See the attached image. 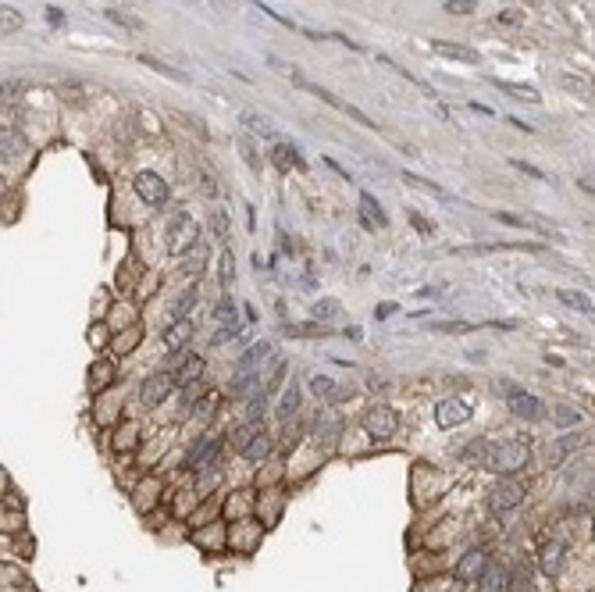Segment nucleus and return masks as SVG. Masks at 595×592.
<instances>
[{
	"mask_svg": "<svg viewBox=\"0 0 595 592\" xmlns=\"http://www.w3.org/2000/svg\"><path fill=\"white\" fill-rule=\"evenodd\" d=\"M360 207H364V222H367L371 229H374V225H378V229H385V225H389V218H385L382 203H378L371 193H360Z\"/></svg>",
	"mask_w": 595,
	"mask_h": 592,
	"instance_id": "4468645a",
	"label": "nucleus"
},
{
	"mask_svg": "<svg viewBox=\"0 0 595 592\" xmlns=\"http://www.w3.org/2000/svg\"><path fill=\"white\" fill-rule=\"evenodd\" d=\"M499 22H506V25H520V22H524V15H517V11H503V15H499Z\"/></svg>",
	"mask_w": 595,
	"mask_h": 592,
	"instance_id": "8fccbe9b",
	"label": "nucleus"
},
{
	"mask_svg": "<svg viewBox=\"0 0 595 592\" xmlns=\"http://www.w3.org/2000/svg\"><path fill=\"white\" fill-rule=\"evenodd\" d=\"M527 460H531V450H527V443H517V439L499 443V446L489 453V467H492L499 478H513L517 471L527 467Z\"/></svg>",
	"mask_w": 595,
	"mask_h": 592,
	"instance_id": "f257e3e1",
	"label": "nucleus"
},
{
	"mask_svg": "<svg viewBox=\"0 0 595 592\" xmlns=\"http://www.w3.org/2000/svg\"><path fill=\"white\" fill-rule=\"evenodd\" d=\"M389 314H396V303H382L374 310V317H389Z\"/></svg>",
	"mask_w": 595,
	"mask_h": 592,
	"instance_id": "603ef678",
	"label": "nucleus"
},
{
	"mask_svg": "<svg viewBox=\"0 0 595 592\" xmlns=\"http://www.w3.org/2000/svg\"><path fill=\"white\" fill-rule=\"evenodd\" d=\"M175 386H179V379L175 374H168V371H160V374H153V379H146L143 382V403L146 407H157V403H165L172 393H175Z\"/></svg>",
	"mask_w": 595,
	"mask_h": 592,
	"instance_id": "6e6552de",
	"label": "nucleus"
},
{
	"mask_svg": "<svg viewBox=\"0 0 595 592\" xmlns=\"http://www.w3.org/2000/svg\"><path fill=\"white\" fill-rule=\"evenodd\" d=\"M275 165H279V168H307V160L300 157V150H296V146L279 143V146H275Z\"/></svg>",
	"mask_w": 595,
	"mask_h": 592,
	"instance_id": "412c9836",
	"label": "nucleus"
},
{
	"mask_svg": "<svg viewBox=\"0 0 595 592\" xmlns=\"http://www.w3.org/2000/svg\"><path fill=\"white\" fill-rule=\"evenodd\" d=\"M364 428L374 439H392L396 428H399V414L389 403H371L367 414H364Z\"/></svg>",
	"mask_w": 595,
	"mask_h": 592,
	"instance_id": "f03ea898",
	"label": "nucleus"
},
{
	"mask_svg": "<svg viewBox=\"0 0 595 592\" xmlns=\"http://www.w3.org/2000/svg\"><path fill=\"white\" fill-rule=\"evenodd\" d=\"M478 11V0H446V15H474Z\"/></svg>",
	"mask_w": 595,
	"mask_h": 592,
	"instance_id": "f704fd0d",
	"label": "nucleus"
},
{
	"mask_svg": "<svg viewBox=\"0 0 595 592\" xmlns=\"http://www.w3.org/2000/svg\"><path fill=\"white\" fill-rule=\"evenodd\" d=\"M563 560H567V553H563L560 543H549V546L542 550V571H546L549 578H556V574L563 571Z\"/></svg>",
	"mask_w": 595,
	"mask_h": 592,
	"instance_id": "f3484780",
	"label": "nucleus"
},
{
	"mask_svg": "<svg viewBox=\"0 0 595 592\" xmlns=\"http://www.w3.org/2000/svg\"><path fill=\"white\" fill-rule=\"evenodd\" d=\"M471 417V407L463 403V400H439L435 403V424L439 428H456V424H463Z\"/></svg>",
	"mask_w": 595,
	"mask_h": 592,
	"instance_id": "1a4fd4ad",
	"label": "nucleus"
},
{
	"mask_svg": "<svg viewBox=\"0 0 595 592\" xmlns=\"http://www.w3.org/2000/svg\"><path fill=\"white\" fill-rule=\"evenodd\" d=\"M200 225L189 218V214H179V218L172 222V250L175 253H189V250H196L200 246Z\"/></svg>",
	"mask_w": 595,
	"mask_h": 592,
	"instance_id": "423d86ee",
	"label": "nucleus"
},
{
	"mask_svg": "<svg viewBox=\"0 0 595 592\" xmlns=\"http://www.w3.org/2000/svg\"><path fill=\"white\" fill-rule=\"evenodd\" d=\"M286 336H328L324 325H314V329H303V325H286Z\"/></svg>",
	"mask_w": 595,
	"mask_h": 592,
	"instance_id": "ea45409f",
	"label": "nucleus"
},
{
	"mask_svg": "<svg viewBox=\"0 0 595 592\" xmlns=\"http://www.w3.org/2000/svg\"><path fill=\"white\" fill-rule=\"evenodd\" d=\"M296 407H300V386L293 382V386L282 393V400H279V417H282V421H289V417L296 414Z\"/></svg>",
	"mask_w": 595,
	"mask_h": 592,
	"instance_id": "b1692460",
	"label": "nucleus"
},
{
	"mask_svg": "<svg viewBox=\"0 0 595 592\" xmlns=\"http://www.w3.org/2000/svg\"><path fill=\"white\" fill-rule=\"evenodd\" d=\"M556 296L567 303V307H574V310H581V314H591L595 310V303L584 296V293H577V289H556Z\"/></svg>",
	"mask_w": 595,
	"mask_h": 592,
	"instance_id": "5701e85b",
	"label": "nucleus"
},
{
	"mask_svg": "<svg viewBox=\"0 0 595 592\" xmlns=\"http://www.w3.org/2000/svg\"><path fill=\"white\" fill-rule=\"evenodd\" d=\"M193 303H196V293H193V289H189V293H182V300H179V303H175V310H172V314H175V321H182V317H186V310H189Z\"/></svg>",
	"mask_w": 595,
	"mask_h": 592,
	"instance_id": "a19ab883",
	"label": "nucleus"
},
{
	"mask_svg": "<svg viewBox=\"0 0 595 592\" xmlns=\"http://www.w3.org/2000/svg\"><path fill=\"white\" fill-rule=\"evenodd\" d=\"M293 79H296V82H300V86L307 89V93H314V96H321V100H324V103H328V107H335V111H343V115H350V118H353L357 125H364V129H378V125H374V122H371V118H367V115L360 111V107H353V103H346V100H339L335 93H328V89H321V86H314V82H307V79H300V75H293Z\"/></svg>",
	"mask_w": 595,
	"mask_h": 592,
	"instance_id": "39448f33",
	"label": "nucleus"
},
{
	"mask_svg": "<svg viewBox=\"0 0 595 592\" xmlns=\"http://www.w3.org/2000/svg\"><path fill=\"white\" fill-rule=\"evenodd\" d=\"M214 229H218L222 239H229V218H225V210H214Z\"/></svg>",
	"mask_w": 595,
	"mask_h": 592,
	"instance_id": "49530a36",
	"label": "nucleus"
},
{
	"mask_svg": "<svg viewBox=\"0 0 595 592\" xmlns=\"http://www.w3.org/2000/svg\"><path fill=\"white\" fill-rule=\"evenodd\" d=\"M232 282H236V253L225 246L222 250V289H232Z\"/></svg>",
	"mask_w": 595,
	"mask_h": 592,
	"instance_id": "cd10ccee",
	"label": "nucleus"
},
{
	"mask_svg": "<svg viewBox=\"0 0 595 592\" xmlns=\"http://www.w3.org/2000/svg\"><path fill=\"white\" fill-rule=\"evenodd\" d=\"M410 222H414V229H417L421 236H435V225H428V222L421 218V214H417V210H410Z\"/></svg>",
	"mask_w": 595,
	"mask_h": 592,
	"instance_id": "37998d69",
	"label": "nucleus"
},
{
	"mask_svg": "<svg viewBox=\"0 0 595 592\" xmlns=\"http://www.w3.org/2000/svg\"><path fill=\"white\" fill-rule=\"evenodd\" d=\"M46 18H50V25H61V22H65L61 8H46Z\"/></svg>",
	"mask_w": 595,
	"mask_h": 592,
	"instance_id": "3c124183",
	"label": "nucleus"
},
{
	"mask_svg": "<svg viewBox=\"0 0 595 592\" xmlns=\"http://www.w3.org/2000/svg\"><path fill=\"white\" fill-rule=\"evenodd\" d=\"M496 86H499V89H506V93H513L517 100H527V103H538V93H535L531 86H517V82H503V79H499Z\"/></svg>",
	"mask_w": 595,
	"mask_h": 592,
	"instance_id": "2f4dec72",
	"label": "nucleus"
},
{
	"mask_svg": "<svg viewBox=\"0 0 595 592\" xmlns=\"http://www.w3.org/2000/svg\"><path fill=\"white\" fill-rule=\"evenodd\" d=\"M193 332H196V329H193V321H186V317H182V321H175V325L165 332V343H168L172 350H175V346H186V343L193 339Z\"/></svg>",
	"mask_w": 595,
	"mask_h": 592,
	"instance_id": "aec40b11",
	"label": "nucleus"
},
{
	"mask_svg": "<svg viewBox=\"0 0 595 592\" xmlns=\"http://www.w3.org/2000/svg\"><path fill=\"white\" fill-rule=\"evenodd\" d=\"M132 186H136V193H139V200L143 203H150V207H165L168 203V182L160 179L157 172H139L136 179H132Z\"/></svg>",
	"mask_w": 595,
	"mask_h": 592,
	"instance_id": "20e7f679",
	"label": "nucleus"
},
{
	"mask_svg": "<svg viewBox=\"0 0 595 592\" xmlns=\"http://www.w3.org/2000/svg\"><path fill=\"white\" fill-rule=\"evenodd\" d=\"M310 389H314L317 396H324V400L335 396V382L328 379V374H314V379H310Z\"/></svg>",
	"mask_w": 595,
	"mask_h": 592,
	"instance_id": "473e14b6",
	"label": "nucleus"
},
{
	"mask_svg": "<svg viewBox=\"0 0 595 592\" xmlns=\"http://www.w3.org/2000/svg\"><path fill=\"white\" fill-rule=\"evenodd\" d=\"M496 222L503 225H513V229H535V232H549L546 222H535V218H524V214H510V210H496Z\"/></svg>",
	"mask_w": 595,
	"mask_h": 592,
	"instance_id": "a211bd4d",
	"label": "nucleus"
},
{
	"mask_svg": "<svg viewBox=\"0 0 595 592\" xmlns=\"http://www.w3.org/2000/svg\"><path fill=\"white\" fill-rule=\"evenodd\" d=\"M591 500H595V489H591Z\"/></svg>",
	"mask_w": 595,
	"mask_h": 592,
	"instance_id": "5fc2aeb1",
	"label": "nucleus"
},
{
	"mask_svg": "<svg viewBox=\"0 0 595 592\" xmlns=\"http://www.w3.org/2000/svg\"><path fill=\"white\" fill-rule=\"evenodd\" d=\"M214 317H218L222 325H239V307H236V300L225 296L218 307H214Z\"/></svg>",
	"mask_w": 595,
	"mask_h": 592,
	"instance_id": "393cba45",
	"label": "nucleus"
},
{
	"mask_svg": "<svg viewBox=\"0 0 595 592\" xmlns=\"http://www.w3.org/2000/svg\"><path fill=\"white\" fill-rule=\"evenodd\" d=\"M524 503V486L517 478H503L499 486L489 493V507L496 510V514H503V510H513V507H520Z\"/></svg>",
	"mask_w": 595,
	"mask_h": 592,
	"instance_id": "0eeeda50",
	"label": "nucleus"
},
{
	"mask_svg": "<svg viewBox=\"0 0 595 592\" xmlns=\"http://www.w3.org/2000/svg\"><path fill=\"white\" fill-rule=\"evenodd\" d=\"M139 65H146V68H153V72H160V75H168V79H179V82H186V72H179V68H172V65H165V61L150 58V53H139Z\"/></svg>",
	"mask_w": 595,
	"mask_h": 592,
	"instance_id": "a878e982",
	"label": "nucleus"
},
{
	"mask_svg": "<svg viewBox=\"0 0 595 592\" xmlns=\"http://www.w3.org/2000/svg\"><path fill=\"white\" fill-rule=\"evenodd\" d=\"M0 11H4V32H18V29L25 25V18H22V15H18L15 8H8V4H4Z\"/></svg>",
	"mask_w": 595,
	"mask_h": 592,
	"instance_id": "e433bc0d",
	"label": "nucleus"
},
{
	"mask_svg": "<svg viewBox=\"0 0 595 592\" xmlns=\"http://www.w3.org/2000/svg\"><path fill=\"white\" fill-rule=\"evenodd\" d=\"M200 264H203V246H196V250L189 253V260H186V272H200Z\"/></svg>",
	"mask_w": 595,
	"mask_h": 592,
	"instance_id": "de8ad7c7",
	"label": "nucleus"
},
{
	"mask_svg": "<svg viewBox=\"0 0 595 592\" xmlns=\"http://www.w3.org/2000/svg\"><path fill=\"white\" fill-rule=\"evenodd\" d=\"M239 332H243V325H225L222 332H214V339H210V343H214V346H222V343H229V339H232V336H239Z\"/></svg>",
	"mask_w": 595,
	"mask_h": 592,
	"instance_id": "79ce46f5",
	"label": "nucleus"
},
{
	"mask_svg": "<svg viewBox=\"0 0 595 592\" xmlns=\"http://www.w3.org/2000/svg\"><path fill=\"white\" fill-rule=\"evenodd\" d=\"M239 122H243L253 136H260V139H275V125L267 122L264 115H257V111H243V115H239Z\"/></svg>",
	"mask_w": 595,
	"mask_h": 592,
	"instance_id": "2eb2a0df",
	"label": "nucleus"
},
{
	"mask_svg": "<svg viewBox=\"0 0 595 592\" xmlns=\"http://www.w3.org/2000/svg\"><path fill=\"white\" fill-rule=\"evenodd\" d=\"M239 150H243V157H246V165L257 172L260 168V160H257V153H253V146H250V139H239Z\"/></svg>",
	"mask_w": 595,
	"mask_h": 592,
	"instance_id": "a18cd8bd",
	"label": "nucleus"
},
{
	"mask_svg": "<svg viewBox=\"0 0 595 592\" xmlns=\"http://www.w3.org/2000/svg\"><path fill=\"white\" fill-rule=\"evenodd\" d=\"M222 450V439H214V436H207V439H200L193 450H189V457H186V467L189 471H200L203 464H210L214 460V453Z\"/></svg>",
	"mask_w": 595,
	"mask_h": 592,
	"instance_id": "f8f14e48",
	"label": "nucleus"
},
{
	"mask_svg": "<svg viewBox=\"0 0 595 592\" xmlns=\"http://www.w3.org/2000/svg\"><path fill=\"white\" fill-rule=\"evenodd\" d=\"M271 350H275V346L267 343V339H264V343H253V346H250V350L236 360V374H250V371H257L267 357H271Z\"/></svg>",
	"mask_w": 595,
	"mask_h": 592,
	"instance_id": "9b49d317",
	"label": "nucleus"
},
{
	"mask_svg": "<svg viewBox=\"0 0 595 592\" xmlns=\"http://www.w3.org/2000/svg\"><path fill=\"white\" fill-rule=\"evenodd\" d=\"M103 15L111 18L115 25H122V29H132V32H139V29H143V18H132V15H125V11H115V8H107Z\"/></svg>",
	"mask_w": 595,
	"mask_h": 592,
	"instance_id": "c756f323",
	"label": "nucleus"
},
{
	"mask_svg": "<svg viewBox=\"0 0 595 592\" xmlns=\"http://www.w3.org/2000/svg\"><path fill=\"white\" fill-rule=\"evenodd\" d=\"M136 343H139V329H132L125 339H118V343H115V353H125V350H132Z\"/></svg>",
	"mask_w": 595,
	"mask_h": 592,
	"instance_id": "c03bdc74",
	"label": "nucleus"
},
{
	"mask_svg": "<svg viewBox=\"0 0 595 592\" xmlns=\"http://www.w3.org/2000/svg\"><path fill=\"white\" fill-rule=\"evenodd\" d=\"M485 571H489V553H485V550H471L456 564V578L460 581H478Z\"/></svg>",
	"mask_w": 595,
	"mask_h": 592,
	"instance_id": "9d476101",
	"label": "nucleus"
},
{
	"mask_svg": "<svg viewBox=\"0 0 595 592\" xmlns=\"http://www.w3.org/2000/svg\"><path fill=\"white\" fill-rule=\"evenodd\" d=\"M431 50L442 53V58H453V61H467V65H478V61H481L478 50L460 46V43H446V39H431Z\"/></svg>",
	"mask_w": 595,
	"mask_h": 592,
	"instance_id": "ddd939ff",
	"label": "nucleus"
},
{
	"mask_svg": "<svg viewBox=\"0 0 595 592\" xmlns=\"http://www.w3.org/2000/svg\"><path fill=\"white\" fill-rule=\"evenodd\" d=\"M267 453H271V439H267V432H260V436L246 446V453H243V457H246V460H264Z\"/></svg>",
	"mask_w": 595,
	"mask_h": 592,
	"instance_id": "c85d7f7f",
	"label": "nucleus"
},
{
	"mask_svg": "<svg viewBox=\"0 0 595 592\" xmlns=\"http://www.w3.org/2000/svg\"><path fill=\"white\" fill-rule=\"evenodd\" d=\"M207 371V360L203 357H186L182 360V367H179V374H175V379H179V386H189V382H200V374Z\"/></svg>",
	"mask_w": 595,
	"mask_h": 592,
	"instance_id": "dca6fc26",
	"label": "nucleus"
},
{
	"mask_svg": "<svg viewBox=\"0 0 595 592\" xmlns=\"http://www.w3.org/2000/svg\"><path fill=\"white\" fill-rule=\"evenodd\" d=\"M503 588H506V574H503V567L489 564V571H485V574L478 578V592H503Z\"/></svg>",
	"mask_w": 595,
	"mask_h": 592,
	"instance_id": "6ab92c4d",
	"label": "nucleus"
},
{
	"mask_svg": "<svg viewBox=\"0 0 595 592\" xmlns=\"http://www.w3.org/2000/svg\"><path fill=\"white\" fill-rule=\"evenodd\" d=\"M314 314H317L321 321H324V317H339V314H343V303H339V300H317V303H314Z\"/></svg>",
	"mask_w": 595,
	"mask_h": 592,
	"instance_id": "72a5a7b5",
	"label": "nucleus"
},
{
	"mask_svg": "<svg viewBox=\"0 0 595 592\" xmlns=\"http://www.w3.org/2000/svg\"><path fill=\"white\" fill-rule=\"evenodd\" d=\"M574 421H577V414L570 407H556V424H574Z\"/></svg>",
	"mask_w": 595,
	"mask_h": 592,
	"instance_id": "09e8293b",
	"label": "nucleus"
},
{
	"mask_svg": "<svg viewBox=\"0 0 595 592\" xmlns=\"http://www.w3.org/2000/svg\"><path fill=\"white\" fill-rule=\"evenodd\" d=\"M435 332H449V336H460V332H474L478 325H467V321H439V325H431Z\"/></svg>",
	"mask_w": 595,
	"mask_h": 592,
	"instance_id": "c9c22d12",
	"label": "nucleus"
},
{
	"mask_svg": "<svg viewBox=\"0 0 595 592\" xmlns=\"http://www.w3.org/2000/svg\"><path fill=\"white\" fill-rule=\"evenodd\" d=\"M403 182H410V186H421V189L435 193V196H446V189H439L435 182H428V179H421V175H410V172H403Z\"/></svg>",
	"mask_w": 595,
	"mask_h": 592,
	"instance_id": "58836bf2",
	"label": "nucleus"
},
{
	"mask_svg": "<svg viewBox=\"0 0 595 592\" xmlns=\"http://www.w3.org/2000/svg\"><path fill=\"white\" fill-rule=\"evenodd\" d=\"M506 407H510L517 417H524V421H542L546 410H549L538 396H531V393H524V389H517V386H506Z\"/></svg>",
	"mask_w": 595,
	"mask_h": 592,
	"instance_id": "7ed1b4c3",
	"label": "nucleus"
},
{
	"mask_svg": "<svg viewBox=\"0 0 595 592\" xmlns=\"http://www.w3.org/2000/svg\"><path fill=\"white\" fill-rule=\"evenodd\" d=\"M574 446H577V436H567V439H560V443H556V446L546 453V464H549V467H560V460H563V457H567Z\"/></svg>",
	"mask_w": 595,
	"mask_h": 592,
	"instance_id": "bb28decb",
	"label": "nucleus"
},
{
	"mask_svg": "<svg viewBox=\"0 0 595 592\" xmlns=\"http://www.w3.org/2000/svg\"><path fill=\"white\" fill-rule=\"evenodd\" d=\"M260 432H264V428H260V421H246L243 428H236V436H232V446H236L239 453H246V446H250V443H253V439H257Z\"/></svg>",
	"mask_w": 595,
	"mask_h": 592,
	"instance_id": "4be33fe9",
	"label": "nucleus"
},
{
	"mask_svg": "<svg viewBox=\"0 0 595 592\" xmlns=\"http://www.w3.org/2000/svg\"><path fill=\"white\" fill-rule=\"evenodd\" d=\"M591 539H595V524H591Z\"/></svg>",
	"mask_w": 595,
	"mask_h": 592,
	"instance_id": "864d4df0",
	"label": "nucleus"
},
{
	"mask_svg": "<svg viewBox=\"0 0 595 592\" xmlns=\"http://www.w3.org/2000/svg\"><path fill=\"white\" fill-rule=\"evenodd\" d=\"M267 396H271V393H267V389H257V393L250 396V407H246V414H250V421H260V417H264V407H267Z\"/></svg>",
	"mask_w": 595,
	"mask_h": 592,
	"instance_id": "7c9ffc66",
	"label": "nucleus"
},
{
	"mask_svg": "<svg viewBox=\"0 0 595 592\" xmlns=\"http://www.w3.org/2000/svg\"><path fill=\"white\" fill-rule=\"evenodd\" d=\"M510 165H513L517 172H524V175H531V179H538V182H546V179H549V175H546L542 168H535V165H527V160H520V157H513V160H510Z\"/></svg>",
	"mask_w": 595,
	"mask_h": 592,
	"instance_id": "4c0bfd02",
	"label": "nucleus"
}]
</instances>
